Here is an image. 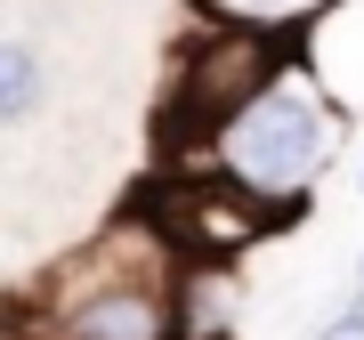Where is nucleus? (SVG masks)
<instances>
[{
    "label": "nucleus",
    "mask_w": 364,
    "mask_h": 340,
    "mask_svg": "<svg viewBox=\"0 0 364 340\" xmlns=\"http://www.w3.org/2000/svg\"><path fill=\"white\" fill-rule=\"evenodd\" d=\"M284 65H291L284 33H267V25H210L195 49L178 57V97H170V138L186 146V162H195L203 138L219 130L227 114H243Z\"/></svg>",
    "instance_id": "f03ea898"
},
{
    "label": "nucleus",
    "mask_w": 364,
    "mask_h": 340,
    "mask_svg": "<svg viewBox=\"0 0 364 340\" xmlns=\"http://www.w3.org/2000/svg\"><path fill=\"white\" fill-rule=\"evenodd\" d=\"M210 9H219V25H284V16H299L308 9V0H210Z\"/></svg>",
    "instance_id": "423d86ee"
},
{
    "label": "nucleus",
    "mask_w": 364,
    "mask_h": 340,
    "mask_svg": "<svg viewBox=\"0 0 364 340\" xmlns=\"http://www.w3.org/2000/svg\"><path fill=\"white\" fill-rule=\"evenodd\" d=\"M235 332V267L186 260L170 284V340H227Z\"/></svg>",
    "instance_id": "20e7f679"
},
{
    "label": "nucleus",
    "mask_w": 364,
    "mask_h": 340,
    "mask_svg": "<svg viewBox=\"0 0 364 340\" xmlns=\"http://www.w3.org/2000/svg\"><path fill=\"white\" fill-rule=\"evenodd\" d=\"M316 340H364V292H356V300L340 308V316H332V324L316 332Z\"/></svg>",
    "instance_id": "0eeeda50"
},
{
    "label": "nucleus",
    "mask_w": 364,
    "mask_h": 340,
    "mask_svg": "<svg viewBox=\"0 0 364 340\" xmlns=\"http://www.w3.org/2000/svg\"><path fill=\"white\" fill-rule=\"evenodd\" d=\"M324 162H332V105L308 90V65H284L243 114H227L203 138V154L186 170H210V179L243 186L267 211H299Z\"/></svg>",
    "instance_id": "f257e3e1"
},
{
    "label": "nucleus",
    "mask_w": 364,
    "mask_h": 340,
    "mask_svg": "<svg viewBox=\"0 0 364 340\" xmlns=\"http://www.w3.org/2000/svg\"><path fill=\"white\" fill-rule=\"evenodd\" d=\"M267 219H275L267 203H251L243 186L210 179V170H186V179L162 186V203H154V227L178 243V260H235L243 243L267 235Z\"/></svg>",
    "instance_id": "7ed1b4c3"
},
{
    "label": "nucleus",
    "mask_w": 364,
    "mask_h": 340,
    "mask_svg": "<svg viewBox=\"0 0 364 340\" xmlns=\"http://www.w3.org/2000/svg\"><path fill=\"white\" fill-rule=\"evenodd\" d=\"M41 57L25 49V41H0V122H25L33 105H41Z\"/></svg>",
    "instance_id": "39448f33"
},
{
    "label": "nucleus",
    "mask_w": 364,
    "mask_h": 340,
    "mask_svg": "<svg viewBox=\"0 0 364 340\" xmlns=\"http://www.w3.org/2000/svg\"><path fill=\"white\" fill-rule=\"evenodd\" d=\"M0 340H33V332H25V324H16V332H9V324H0Z\"/></svg>",
    "instance_id": "6e6552de"
}]
</instances>
